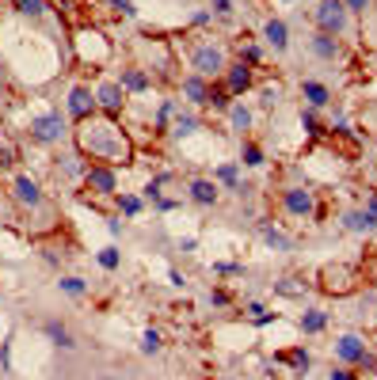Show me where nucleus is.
<instances>
[{
  "label": "nucleus",
  "mask_w": 377,
  "mask_h": 380,
  "mask_svg": "<svg viewBox=\"0 0 377 380\" xmlns=\"http://www.w3.org/2000/svg\"><path fill=\"white\" fill-rule=\"evenodd\" d=\"M263 240H267L271 247H278V251H290V240H286L278 229H267V224H263Z\"/></svg>",
  "instance_id": "b1692460"
},
{
  "label": "nucleus",
  "mask_w": 377,
  "mask_h": 380,
  "mask_svg": "<svg viewBox=\"0 0 377 380\" xmlns=\"http://www.w3.org/2000/svg\"><path fill=\"white\" fill-rule=\"evenodd\" d=\"M99 380H115V377H99Z\"/></svg>",
  "instance_id": "a18cd8bd"
},
{
  "label": "nucleus",
  "mask_w": 377,
  "mask_h": 380,
  "mask_svg": "<svg viewBox=\"0 0 377 380\" xmlns=\"http://www.w3.org/2000/svg\"><path fill=\"white\" fill-rule=\"evenodd\" d=\"M312 53H316V58H324V61H335V58H339V38L316 31V38H312Z\"/></svg>",
  "instance_id": "4468645a"
},
{
  "label": "nucleus",
  "mask_w": 377,
  "mask_h": 380,
  "mask_svg": "<svg viewBox=\"0 0 377 380\" xmlns=\"http://www.w3.org/2000/svg\"><path fill=\"white\" fill-rule=\"evenodd\" d=\"M278 293H286V297H298V293H305V286H290V278H286V281H278Z\"/></svg>",
  "instance_id": "e433bc0d"
},
{
  "label": "nucleus",
  "mask_w": 377,
  "mask_h": 380,
  "mask_svg": "<svg viewBox=\"0 0 377 380\" xmlns=\"http://www.w3.org/2000/svg\"><path fill=\"white\" fill-rule=\"evenodd\" d=\"M259 58H263L259 46H244V61H248V65H259Z\"/></svg>",
  "instance_id": "4c0bfd02"
},
{
  "label": "nucleus",
  "mask_w": 377,
  "mask_h": 380,
  "mask_svg": "<svg viewBox=\"0 0 377 380\" xmlns=\"http://www.w3.org/2000/svg\"><path fill=\"white\" fill-rule=\"evenodd\" d=\"M198 129V118L195 115H175V122H172V137H191Z\"/></svg>",
  "instance_id": "412c9836"
},
{
  "label": "nucleus",
  "mask_w": 377,
  "mask_h": 380,
  "mask_svg": "<svg viewBox=\"0 0 377 380\" xmlns=\"http://www.w3.org/2000/svg\"><path fill=\"white\" fill-rule=\"evenodd\" d=\"M343 224H347L351 232H374L377 229V217L370 213V209H351V213L343 217Z\"/></svg>",
  "instance_id": "f3484780"
},
{
  "label": "nucleus",
  "mask_w": 377,
  "mask_h": 380,
  "mask_svg": "<svg viewBox=\"0 0 377 380\" xmlns=\"http://www.w3.org/2000/svg\"><path fill=\"white\" fill-rule=\"evenodd\" d=\"M320 289L324 293H335V297H343V293H351V289L358 286V270L355 266H324V274H320Z\"/></svg>",
  "instance_id": "20e7f679"
},
{
  "label": "nucleus",
  "mask_w": 377,
  "mask_h": 380,
  "mask_svg": "<svg viewBox=\"0 0 377 380\" xmlns=\"http://www.w3.org/2000/svg\"><path fill=\"white\" fill-rule=\"evenodd\" d=\"M61 289H65V293H84V281H80V278H65V281H61Z\"/></svg>",
  "instance_id": "f704fd0d"
},
{
  "label": "nucleus",
  "mask_w": 377,
  "mask_h": 380,
  "mask_svg": "<svg viewBox=\"0 0 377 380\" xmlns=\"http://www.w3.org/2000/svg\"><path fill=\"white\" fill-rule=\"evenodd\" d=\"M312 23L324 35H343L347 31V8H343V0H320L316 12H312Z\"/></svg>",
  "instance_id": "f03ea898"
},
{
  "label": "nucleus",
  "mask_w": 377,
  "mask_h": 380,
  "mask_svg": "<svg viewBox=\"0 0 377 380\" xmlns=\"http://www.w3.org/2000/svg\"><path fill=\"white\" fill-rule=\"evenodd\" d=\"M362 126L370 129V133H377V103H370V107L362 110Z\"/></svg>",
  "instance_id": "7c9ffc66"
},
{
  "label": "nucleus",
  "mask_w": 377,
  "mask_h": 380,
  "mask_svg": "<svg viewBox=\"0 0 377 380\" xmlns=\"http://www.w3.org/2000/svg\"><path fill=\"white\" fill-rule=\"evenodd\" d=\"M191 69L198 76H221L225 72V50L218 42H202L195 53H191Z\"/></svg>",
  "instance_id": "7ed1b4c3"
},
{
  "label": "nucleus",
  "mask_w": 377,
  "mask_h": 380,
  "mask_svg": "<svg viewBox=\"0 0 377 380\" xmlns=\"http://www.w3.org/2000/svg\"><path fill=\"white\" fill-rule=\"evenodd\" d=\"M324 327H328V316L320 308H309L301 316V331H305V335H316V331H324Z\"/></svg>",
  "instance_id": "aec40b11"
},
{
  "label": "nucleus",
  "mask_w": 377,
  "mask_h": 380,
  "mask_svg": "<svg viewBox=\"0 0 377 380\" xmlns=\"http://www.w3.org/2000/svg\"><path fill=\"white\" fill-rule=\"evenodd\" d=\"M160 346H164V342H160V331H145V335H141V350H145V354H157Z\"/></svg>",
  "instance_id": "c85d7f7f"
},
{
  "label": "nucleus",
  "mask_w": 377,
  "mask_h": 380,
  "mask_svg": "<svg viewBox=\"0 0 377 380\" xmlns=\"http://www.w3.org/2000/svg\"><path fill=\"white\" fill-rule=\"evenodd\" d=\"M218 179L225 183V187L240 190V183H236V167H232V164H221V167H218Z\"/></svg>",
  "instance_id": "cd10ccee"
},
{
  "label": "nucleus",
  "mask_w": 377,
  "mask_h": 380,
  "mask_svg": "<svg viewBox=\"0 0 377 380\" xmlns=\"http://www.w3.org/2000/svg\"><path fill=\"white\" fill-rule=\"evenodd\" d=\"M77 149L99 164H126L130 160V137L111 118H84L77 129Z\"/></svg>",
  "instance_id": "f257e3e1"
},
{
  "label": "nucleus",
  "mask_w": 377,
  "mask_h": 380,
  "mask_svg": "<svg viewBox=\"0 0 377 380\" xmlns=\"http://www.w3.org/2000/svg\"><path fill=\"white\" fill-rule=\"evenodd\" d=\"M301 129L309 137H320L324 133V129H320V122H316V115H312V110H301Z\"/></svg>",
  "instance_id": "bb28decb"
},
{
  "label": "nucleus",
  "mask_w": 377,
  "mask_h": 380,
  "mask_svg": "<svg viewBox=\"0 0 377 380\" xmlns=\"http://www.w3.org/2000/svg\"><path fill=\"white\" fill-rule=\"evenodd\" d=\"M191 198H195L198 206H214V201H218V179H195L191 183Z\"/></svg>",
  "instance_id": "dca6fc26"
},
{
  "label": "nucleus",
  "mask_w": 377,
  "mask_h": 380,
  "mask_svg": "<svg viewBox=\"0 0 377 380\" xmlns=\"http://www.w3.org/2000/svg\"><path fill=\"white\" fill-rule=\"evenodd\" d=\"M183 95H187L191 103H195V107H202V103H210V84H206V76H187L183 80Z\"/></svg>",
  "instance_id": "f8f14e48"
},
{
  "label": "nucleus",
  "mask_w": 377,
  "mask_h": 380,
  "mask_svg": "<svg viewBox=\"0 0 377 380\" xmlns=\"http://www.w3.org/2000/svg\"><path fill=\"white\" fill-rule=\"evenodd\" d=\"M31 137H35V141H42V144L61 141V137H65V118H61V115H42V118H35V122H31Z\"/></svg>",
  "instance_id": "0eeeda50"
},
{
  "label": "nucleus",
  "mask_w": 377,
  "mask_h": 380,
  "mask_svg": "<svg viewBox=\"0 0 377 380\" xmlns=\"http://www.w3.org/2000/svg\"><path fill=\"white\" fill-rule=\"evenodd\" d=\"M12 190H15V201H19V206H38V201H42V190H38V183L27 179V175H19Z\"/></svg>",
  "instance_id": "ddd939ff"
},
{
  "label": "nucleus",
  "mask_w": 377,
  "mask_h": 380,
  "mask_svg": "<svg viewBox=\"0 0 377 380\" xmlns=\"http://www.w3.org/2000/svg\"><path fill=\"white\" fill-rule=\"evenodd\" d=\"M99 263L107 266V270H115V266H118V251H115V247H103V251H99Z\"/></svg>",
  "instance_id": "473e14b6"
},
{
  "label": "nucleus",
  "mask_w": 377,
  "mask_h": 380,
  "mask_svg": "<svg viewBox=\"0 0 377 380\" xmlns=\"http://www.w3.org/2000/svg\"><path fill=\"white\" fill-rule=\"evenodd\" d=\"M118 206H122V213H126V217H134V213L141 209V201L134 198V194H122V201H118Z\"/></svg>",
  "instance_id": "2f4dec72"
},
{
  "label": "nucleus",
  "mask_w": 377,
  "mask_h": 380,
  "mask_svg": "<svg viewBox=\"0 0 377 380\" xmlns=\"http://www.w3.org/2000/svg\"><path fill=\"white\" fill-rule=\"evenodd\" d=\"M229 122H232V129H248L252 126V110L236 103V107H229Z\"/></svg>",
  "instance_id": "5701e85b"
},
{
  "label": "nucleus",
  "mask_w": 377,
  "mask_h": 380,
  "mask_svg": "<svg viewBox=\"0 0 377 380\" xmlns=\"http://www.w3.org/2000/svg\"><path fill=\"white\" fill-rule=\"evenodd\" d=\"M263 38H267L271 46H275L278 53L290 46V31H286V23L282 19H267V27H263Z\"/></svg>",
  "instance_id": "2eb2a0df"
},
{
  "label": "nucleus",
  "mask_w": 377,
  "mask_h": 380,
  "mask_svg": "<svg viewBox=\"0 0 377 380\" xmlns=\"http://www.w3.org/2000/svg\"><path fill=\"white\" fill-rule=\"evenodd\" d=\"M252 69H248V65L244 61H240V65H225V92L229 95H244L248 92V88H252Z\"/></svg>",
  "instance_id": "9d476101"
},
{
  "label": "nucleus",
  "mask_w": 377,
  "mask_h": 380,
  "mask_svg": "<svg viewBox=\"0 0 377 380\" xmlns=\"http://www.w3.org/2000/svg\"><path fill=\"white\" fill-rule=\"evenodd\" d=\"M366 209H370V213L377 217V194H374V198H370V201H366Z\"/></svg>",
  "instance_id": "c03bdc74"
},
{
  "label": "nucleus",
  "mask_w": 377,
  "mask_h": 380,
  "mask_svg": "<svg viewBox=\"0 0 377 380\" xmlns=\"http://www.w3.org/2000/svg\"><path fill=\"white\" fill-rule=\"evenodd\" d=\"M19 15H42L46 12V0H15Z\"/></svg>",
  "instance_id": "a878e982"
},
{
  "label": "nucleus",
  "mask_w": 377,
  "mask_h": 380,
  "mask_svg": "<svg viewBox=\"0 0 377 380\" xmlns=\"http://www.w3.org/2000/svg\"><path fill=\"white\" fill-rule=\"evenodd\" d=\"M240 156H244V164H248V167H259V164H263L259 144H244V152H240Z\"/></svg>",
  "instance_id": "c756f323"
},
{
  "label": "nucleus",
  "mask_w": 377,
  "mask_h": 380,
  "mask_svg": "<svg viewBox=\"0 0 377 380\" xmlns=\"http://www.w3.org/2000/svg\"><path fill=\"white\" fill-rule=\"evenodd\" d=\"M12 160H15V149L12 144H0V164H12Z\"/></svg>",
  "instance_id": "a19ab883"
},
{
  "label": "nucleus",
  "mask_w": 377,
  "mask_h": 380,
  "mask_svg": "<svg viewBox=\"0 0 377 380\" xmlns=\"http://www.w3.org/2000/svg\"><path fill=\"white\" fill-rule=\"evenodd\" d=\"M95 103H99L107 115H118V110H122V103H126L122 84H118V80H107V84H99V92H95Z\"/></svg>",
  "instance_id": "1a4fd4ad"
},
{
  "label": "nucleus",
  "mask_w": 377,
  "mask_h": 380,
  "mask_svg": "<svg viewBox=\"0 0 377 380\" xmlns=\"http://www.w3.org/2000/svg\"><path fill=\"white\" fill-rule=\"evenodd\" d=\"M343 8H347V12H358V15H366V8H370V0H343Z\"/></svg>",
  "instance_id": "c9c22d12"
},
{
  "label": "nucleus",
  "mask_w": 377,
  "mask_h": 380,
  "mask_svg": "<svg viewBox=\"0 0 377 380\" xmlns=\"http://www.w3.org/2000/svg\"><path fill=\"white\" fill-rule=\"evenodd\" d=\"M84 183H88V190H95V194H115L118 175H115V167H111V164H92L84 172Z\"/></svg>",
  "instance_id": "6e6552de"
},
{
  "label": "nucleus",
  "mask_w": 377,
  "mask_h": 380,
  "mask_svg": "<svg viewBox=\"0 0 377 380\" xmlns=\"http://www.w3.org/2000/svg\"><path fill=\"white\" fill-rule=\"evenodd\" d=\"M118 84H122V92H145L149 76L141 69H122V80H118Z\"/></svg>",
  "instance_id": "6ab92c4d"
},
{
  "label": "nucleus",
  "mask_w": 377,
  "mask_h": 380,
  "mask_svg": "<svg viewBox=\"0 0 377 380\" xmlns=\"http://www.w3.org/2000/svg\"><path fill=\"white\" fill-rule=\"evenodd\" d=\"M111 8H115V12H122V15H134V4H130V0H111Z\"/></svg>",
  "instance_id": "ea45409f"
},
{
  "label": "nucleus",
  "mask_w": 377,
  "mask_h": 380,
  "mask_svg": "<svg viewBox=\"0 0 377 380\" xmlns=\"http://www.w3.org/2000/svg\"><path fill=\"white\" fill-rule=\"evenodd\" d=\"M210 8H214L218 15H229V12H232V0H210Z\"/></svg>",
  "instance_id": "58836bf2"
},
{
  "label": "nucleus",
  "mask_w": 377,
  "mask_h": 380,
  "mask_svg": "<svg viewBox=\"0 0 377 380\" xmlns=\"http://www.w3.org/2000/svg\"><path fill=\"white\" fill-rule=\"evenodd\" d=\"M328 380H355V377H351L347 369H332V377H328Z\"/></svg>",
  "instance_id": "37998d69"
},
{
  "label": "nucleus",
  "mask_w": 377,
  "mask_h": 380,
  "mask_svg": "<svg viewBox=\"0 0 377 380\" xmlns=\"http://www.w3.org/2000/svg\"><path fill=\"white\" fill-rule=\"evenodd\" d=\"M335 358H339L343 365H358V361L366 358V338L355 335V331L339 335V338H335Z\"/></svg>",
  "instance_id": "423d86ee"
},
{
  "label": "nucleus",
  "mask_w": 377,
  "mask_h": 380,
  "mask_svg": "<svg viewBox=\"0 0 377 380\" xmlns=\"http://www.w3.org/2000/svg\"><path fill=\"white\" fill-rule=\"evenodd\" d=\"M282 206H286V213H294V217H312L316 213V198H312V190H305V187H286Z\"/></svg>",
  "instance_id": "39448f33"
},
{
  "label": "nucleus",
  "mask_w": 377,
  "mask_h": 380,
  "mask_svg": "<svg viewBox=\"0 0 377 380\" xmlns=\"http://www.w3.org/2000/svg\"><path fill=\"white\" fill-rule=\"evenodd\" d=\"M286 361L294 365V373H305V369H309V350H301V346H298V350L286 354Z\"/></svg>",
  "instance_id": "393cba45"
},
{
  "label": "nucleus",
  "mask_w": 377,
  "mask_h": 380,
  "mask_svg": "<svg viewBox=\"0 0 377 380\" xmlns=\"http://www.w3.org/2000/svg\"><path fill=\"white\" fill-rule=\"evenodd\" d=\"M278 95H282V92H278V88H263V99H259V103H263V107L271 110V107H275V103H278Z\"/></svg>",
  "instance_id": "72a5a7b5"
},
{
  "label": "nucleus",
  "mask_w": 377,
  "mask_h": 380,
  "mask_svg": "<svg viewBox=\"0 0 377 380\" xmlns=\"http://www.w3.org/2000/svg\"><path fill=\"white\" fill-rule=\"evenodd\" d=\"M0 84H4V72H0Z\"/></svg>",
  "instance_id": "49530a36"
},
{
  "label": "nucleus",
  "mask_w": 377,
  "mask_h": 380,
  "mask_svg": "<svg viewBox=\"0 0 377 380\" xmlns=\"http://www.w3.org/2000/svg\"><path fill=\"white\" fill-rule=\"evenodd\" d=\"M95 110V95L88 92V88H73L69 92V115L77 118V122H84V118H92Z\"/></svg>",
  "instance_id": "9b49d317"
},
{
  "label": "nucleus",
  "mask_w": 377,
  "mask_h": 380,
  "mask_svg": "<svg viewBox=\"0 0 377 380\" xmlns=\"http://www.w3.org/2000/svg\"><path fill=\"white\" fill-rule=\"evenodd\" d=\"M286 4H294V0H286Z\"/></svg>",
  "instance_id": "de8ad7c7"
},
{
  "label": "nucleus",
  "mask_w": 377,
  "mask_h": 380,
  "mask_svg": "<svg viewBox=\"0 0 377 380\" xmlns=\"http://www.w3.org/2000/svg\"><path fill=\"white\" fill-rule=\"evenodd\" d=\"M301 95L309 99V107H328V99H332V95H328V88L316 84V80H305V84H301Z\"/></svg>",
  "instance_id": "a211bd4d"
},
{
  "label": "nucleus",
  "mask_w": 377,
  "mask_h": 380,
  "mask_svg": "<svg viewBox=\"0 0 377 380\" xmlns=\"http://www.w3.org/2000/svg\"><path fill=\"white\" fill-rule=\"evenodd\" d=\"M210 304H229V297L221 293V289H214V293H210Z\"/></svg>",
  "instance_id": "79ce46f5"
},
{
  "label": "nucleus",
  "mask_w": 377,
  "mask_h": 380,
  "mask_svg": "<svg viewBox=\"0 0 377 380\" xmlns=\"http://www.w3.org/2000/svg\"><path fill=\"white\" fill-rule=\"evenodd\" d=\"M46 335H50V338H54V342H58V346H65V350H69V346H73V335H69V331L61 327L58 320H50V323H46Z\"/></svg>",
  "instance_id": "4be33fe9"
}]
</instances>
